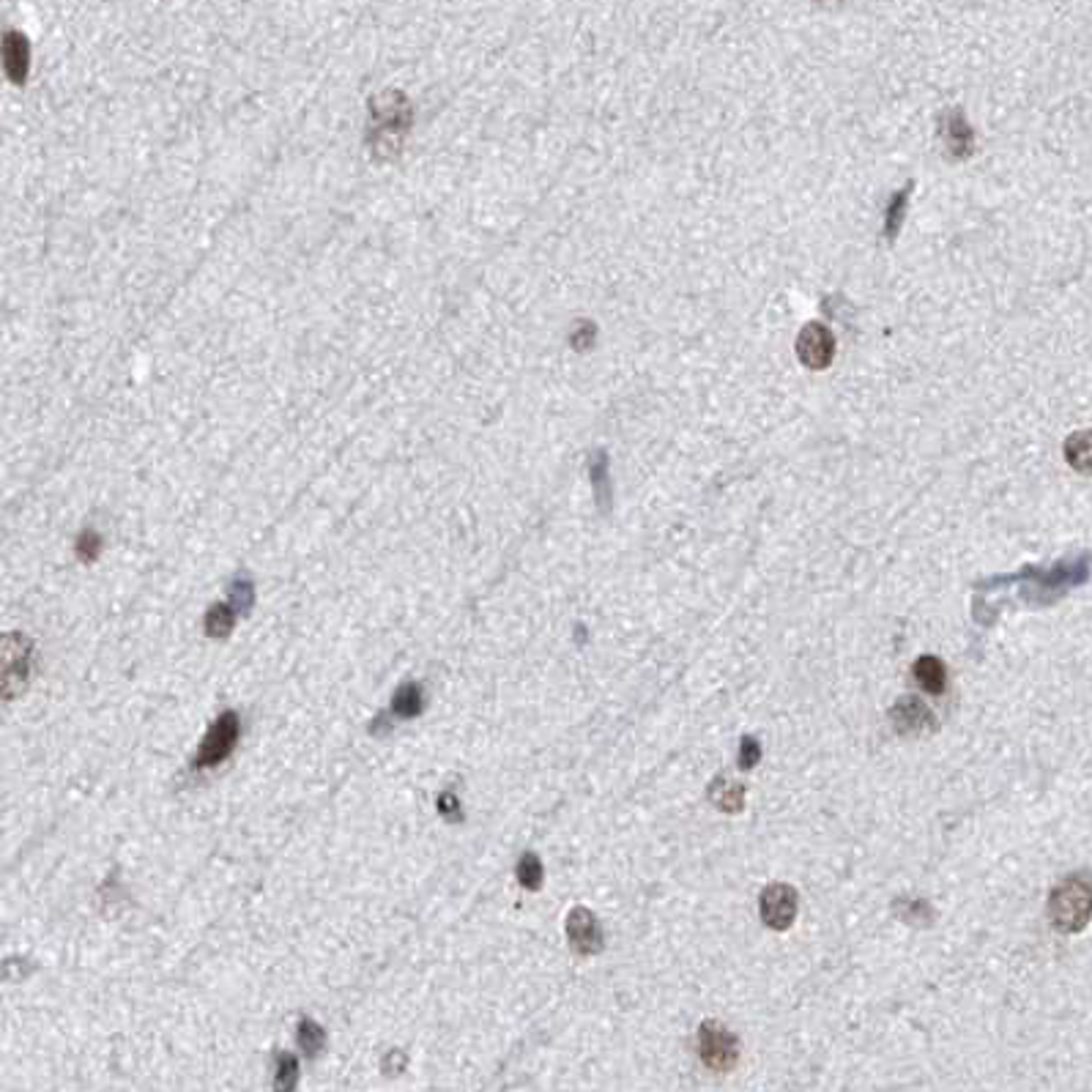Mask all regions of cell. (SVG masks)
I'll return each mask as SVG.
<instances>
[{
	"label": "cell",
	"mask_w": 1092,
	"mask_h": 1092,
	"mask_svg": "<svg viewBox=\"0 0 1092 1092\" xmlns=\"http://www.w3.org/2000/svg\"><path fill=\"white\" fill-rule=\"evenodd\" d=\"M709 800L726 814H740L742 805H745V789L740 784L729 781V778H718L709 786Z\"/></svg>",
	"instance_id": "cell-13"
},
{
	"label": "cell",
	"mask_w": 1092,
	"mask_h": 1092,
	"mask_svg": "<svg viewBox=\"0 0 1092 1092\" xmlns=\"http://www.w3.org/2000/svg\"><path fill=\"white\" fill-rule=\"evenodd\" d=\"M892 723L898 726V731H923V726H931L934 718L931 712L917 701V698H903L892 707L890 712Z\"/></svg>",
	"instance_id": "cell-12"
},
{
	"label": "cell",
	"mask_w": 1092,
	"mask_h": 1092,
	"mask_svg": "<svg viewBox=\"0 0 1092 1092\" xmlns=\"http://www.w3.org/2000/svg\"><path fill=\"white\" fill-rule=\"evenodd\" d=\"M759 912H762L764 925H770L775 931H786L797 917V890L789 884H770L762 892Z\"/></svg>",
	"instance_id": "cell-6"
},
{
	"label": "cell",
	"mask_w": 1092,
	"mask_h": 1092,
	"mask_svg": "<svg viewBox=\"0 0 1092 1092\" xmlns=\"http://www.w3.org/2000/svg\"><path fill=\"white\" fill-rule=\"evenodd\" d=\"M436 805H438V814H441V816H444L447 821L463 819V808H460V800L455 797V792H441Z\"/></svg>",
	"instance_id": "cell-23"
},
{
	"label": "cell",
	"mask_w": 1092,
	"mask_h": 1092,
	"mask_svg": "<svg viewBox=\"0 0 1092 1092\" xmlns=\"http://www.w3.org/2000/svg\"><path fill=\"white\" fill-rule=\"evenodd\" d=\"M36 671V646L25 632L0 635V701L19 698Z\"/></svg>",
	"instance_id": "cell-2"
},
{
	"label": "cell",
	"mask_w": 1092,
	"mask_h": 1092,
	"mask_svg": "<svg viewBox=\"0 0 1092 1092\" xmlns=\"http://www.w3.org/2000/svg\"><path fill=\"white\" fill-rule=\"evenodd\" d=\"M296 1041H298L301 1054H304L307 1060H315V1057L323 1052V1046H326V1033H323V1027H320L318 1022H312V1019L304 1016V1019L298 1022Z\"/></svg>",
	"instance_id": "cell-16"
},
{
	"label": "cell",
	"mask_w": 1092,
	"mask_h": 1092,
	"mask_svg": "<svg viewBox=\"0 0 1092 1092\" xmlns=\"http://www.w3.org/2000/svg\"><path fill=\"white\" fill-rule=\"evenodd\" d=\"M1052 920L1060 931H1082L1090 917V884L1085 879L1071 876L1052 892L1049 903Z\"/></svg>",
	"instance_id": "cell-3"
},
{
	"label": "cell",
	"mask_w": 1092,
	"mask_h": 1092,
	"mask_svg": "<svg viewBox=\"0 0 1092 1092\" xmlns=\"http://www.w3.org/2000/svg\"><path fill=\"white\" fill-rule=\"evenodd\" d=\"M389 723V712H381V715H375V720L370 723V734L373 737H384V734H389L392 731V726H386Z\"/></svg>",
	"instance_id": "cell-27"
},
{
	"label": "cell",
	"mask_w": 1092,
	"mask_h": 1092,
	"mask_svg": "<svg viewBox=\"0 0 1092 1092\" xmlns=\"http://www.w3.org/2000/svg\"><path fill=\"white\" fill-rule=\"evenodd\" d=\"M594 340V326H589V323H583L580 326V331L578 334H572V345L578 348V351H583V348H589V342Z\"/></svg>",
	"instance_id": "cell-26"
},
{
	"label": "cell",
	"mask_w": 1092,
	"mask_h": 1092,
	"mask_svg": "<svg viewBox=\"0 0 1092 1092\" xmlns=\"http://www.w3.org/2000/svg\"><path fill=\"white\" fill-rule=\"evenodd\" d=\"M405 1054L403 1052H389L386 1057H384V1074L386 1076H400L403 1071H405Z\"/></svg>",
	"instance_id": "cell-25"
},
{
	"label": "cell",
	"mask_w": 1092,
	"mask_h": 1092,
	"mask_svg": "<svg viewBox=\"0 0 1092 1092\" xmlns=\"http://www.w3.org/2000/svg\"><path fill=\"white\" fill-rule=\"evenodd\" d=\"M912 676H914V682H917L925 693H931V696H939V693H945V687H947V671H945L942 660L934 657V654L920 657V660L914 663V668H912Z\"/></svg>",
	"instance_id": "cell-10"
},
{
	"label": "cell",
	"mask_w": 1092,
	"mask_h": 1092,
	"mask_svg": "<svg viewBox=\"0 0 1092 1092\" xmlns=\"http://www.w3.org/2000/svg\"><path fill=\"white\" fill-rule=\"evenodd\" d=\"M698 1054L712 1071H731L740 1060L737 1038L718 1022H704L698 1030Z\"/></svg>",
	"instance_id": "cell-5"
},
{
	"label": "cell",
	"mask_w": 1092,
	"mask_h": 1092,
	"mask_svg": "<svg viewBox=\"0 0 1092 1092\" xmlns=\"http://www.w3.org/2000/svg\"><path fill=\"white\" fill-rule=\"evenodd\" d=\"M298 1085V1057L290 1052L276 1054L274 1060V1092H293Z\"/></svg>",
	"instance_id": "cell-17"
},
{
	"label": "cell",
	"mask_w": 1092,
	"mask_h": 1092,
	"mask_svg": "<svg viewBox=\"0 0 1092 1092\" xmlns=\"http://www.w3.org/2000/svg\"><path fill=\"white\" fill-rule=\"evenodd\" d=\"M102 546H104L102 535L93 532V529H85V532L77 537V556H80V561H96L99 553H102Z\"/></svg>",
	"instance_id": "cell-21"
},
{
	"label": "cell",
	"mask_w": 1092,
	"mask_h": 1092,
	"mask_svg": "<svg viewBox=\"0 0 1092 1092\" xmlns=\"http://www.w3.org/2000/svg\"><path fill=\"white\" fill-rule=\"evenodd\" d=\"M425 709V693L419 682H403L392 696V715L400 720H414Z\"/></svg>",
	"instance_id": "cell-11"
},
{
	"label": "cell",
	"mask_w": 1092,
	"mask_h": 1092,
	"mask_svg": "<svg viewBox=\"0 0 1092 1092\" xmlns=\"http://www.w3.org/2000/svg\"><path fill=\"white\" fill-rule=\"evenodd\" d=\"M906 203H909V187H906L903 192H895V198H892V203H890V209H887V228H884L887 239H895V236H898L901 222H903V214H906Z\"/></svg>",
	"instance_id": "cell-20"
},
{
	"label": "cell",
	"mask_w": 1092,
	"mask_h": 1092,
	"mask_svg": "<svg viewBox=\"0 0 1092 1092\" xmlns=\"http://www.w3.org/2000/svg\"><path fill=\"white\" fill-rule=\"evenodd\" d=\"M236 611L228 605V602H217V605H211L209 611H206V619H203V627H206V635L209 638H228L231 632H233V627H236Z\"/></svg>",
	"instance_id": "cell-14"
},
{
	"label": "cell",
	"mask_w": 1092,
	"mask_h": 1092,
	"mask_svg": "<svg viewBox=\"0 0 1092 1092\" xmlns=\"http://www.w3.org/2000/svg\"><path fill=\"white\" fill-rule=\"evenodd\" d=\"M0 58L8 80L14 85H25L27 71H30V41L19 30H8L0 41Z\"/></svg>",
	"instance_id": "cell-9"
},
{
	"label": "cell",
	"mask_w": 1092,
	"mask_h": 1092,
	"mask_svg": "<svg viewBox=\"0 0 1092 1092\" xmlns=\"http://www.w3.org/2000/svg\"><path fill=\"white\" fill-rule=\"evenodd\" d=\"M515 876H518L521 887H526V890H540V887H543V879H546V870H543L540 857H537L535 851H526V854L518 860Z\"/></svg>",
	"instance_id": "cell-19"
},
{
	"label": "cell",
	"mask_w": 1092,
	"mask_h": 1092,
	"mask_svg": "<svg viewBox=\"0 0 1092 1092\" xmlns=\"http://www.w3.org/2000/svg\"><path fill=\"white\" fill-rule=\"evenodd\" d=\"M737 762H740V770H753L762 762V748H759V742L753 737H745L740 742V759Z\"/></svg>",
	"instance_id": "cell-22"
},
{
	"label": "cell",
	"mask_w": 1092,
	"mask_h": 1092,
	"mask_svg": "<svg viewBox=\"0 0 1092 1092\" xmlns=\"http://www.w3.org/2000/svg\"><path fill=\"white\" fill-rule=\"evenodd\" d=\"M605 469H608V460H605V455L600 452L597 455V460L591 463V477H594V485H600L602 491H600V499H602V504H605V499H608V474H605Z\"/></svg>",
	"instance_id": "cell-24"
},
{
	"label": "cell",
	"mask_w": 1092,
	"mask_h": 1092,
	"mask_svg": "<svg viewBox=\"0 0 1092 1092\" xmlns=\"http://www.w3.org/2000/svg\"><path fill=\"white\" fill-rule=\"evenodd\" d=\"M567 939H569L572 950H578L580 956H591V953L602 950V928H600L597 917L583 906H575L567 914Z\"/></svg>",
	"instance_id": "cell-8"
},
{
	"label": "cell",
	"mask_w": 1092,
	"mask_h": 1092,
	"mask_svg": "<svg viewBox=\"0 0 1092 1092\" xmlns=\"http://www.w3.org/2000/svg\"><path fill=\"white\" fill-rule=\"evenodd\" d=\"M945 140H947V146H950V151H953L956 157L972 154V132H969V124L964 121V115H961L958 110H953L950 118H947Z\"/></svg>",
	"instance_id": "cell-15"
},
{
	"label": "cell",
	"mask_w": 1092,
	"mask_h": 1092,
	"mask_svg": "<svg viewBox=\"0 0 1092 1092\" xmlns=\"http://www.w3.org/2000/svg\"><path fill=\"white\" fill-rule=\"evenodd\" d=\"M239 734H242V718H239V712L225 709V712L211 723V729L206 731V737H203V742H200V748H198L195 767H198V770L220 767V764L233 753V748H236V742H239Z\"/></svg>",
	"instance_id": "cell-4"
},
{
	"label": "cell",
	"mask_w": 1092,
	"mask_h": 1092,
	"mask_svg": "<svg viewBox=\"0 0 1092 1092\" xmlns=\"http://www.w3.org/2000/svg\"><path fill=\"white\" fill-rule=\"evenodd\" d=\"M228 605L236 611V616H247V613L253 611V605H255V583H253V578L239 575V578L231 583V600H228Z\"/></svg>",
	"instance_id": "cell-18"
},
{
	"label": "cell",
	"mask_w": 1092,
	"mask_h": 1092,
	"mask_svg": "<svg viewBox=\"0 0 1092 1092\" xmlns=\"http://www.w3.org/2000/svg\"><path fill=\"white\" fill-rule=\"evenodd\" d=\"M411 126H414V110L400 91H384L370 102L367 146L378 159H395Z\"/></svg>",
	"instance_id": "cell-1"
},
{
	"label": "cell",
	"mask_w": 1092,
	"mask_h": 1092,
	"mask_svg": "<svg viewBox=\"0 0 1092 1092\" xmlns=\"http://www.w3.org/2000/svg\"><path fill=\"white\" fill-rule=\"evenodd\" d=\"M797 356L803 359L805 367L811 370H824L832 356H835V337L827 326L821 323H808L797 340Z\"/></svg>",
	"instance_id": "cell-7"
}]
</instances>
